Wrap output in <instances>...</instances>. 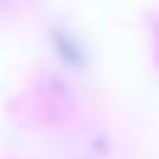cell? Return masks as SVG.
I'll list each match as a JSON object with an SVG mask.
<instances>
[{
    "label": "cell",
    "instance_id": "obj_1",
    "mask_svg": "<svg viewBox=\"0 0 159 159\" xmlns=\"http://www.w3.org/2000/svg\"><path fill=\"white\" fill-rule=\"evenodd\" d=\"M53 42H56V50L61 53V59H64L67 64H81V61H84V50H81V45L73 42L67 31H53Z\"/></svg>",
    "mask_w": 159,
    "mask_h": 159
}]
</instances>
